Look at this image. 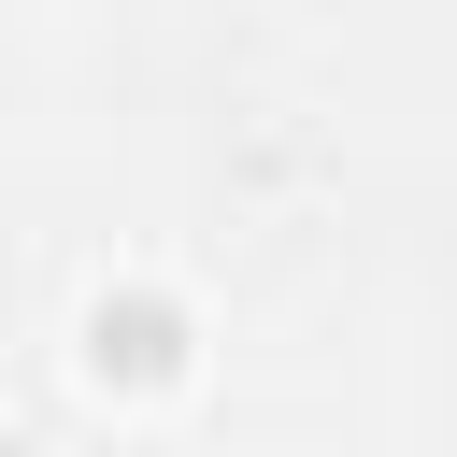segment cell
Wrapping results in <instances>:
<instances>
[{"label":"cell","instance_id":"6da1fadb","mask_svg":"<svg viewBox=\"0 0 457 457\" xmlns=\"http://www.w3.org/2000/svg\"><path fill=\"white\" fill-rule=\"evenodd\" d=\"M86 371L100 386H171L186 371V300L171 286H100L86 300Z\"/></svg>","mask_w":457,"mask_h":457}]
</instances>
